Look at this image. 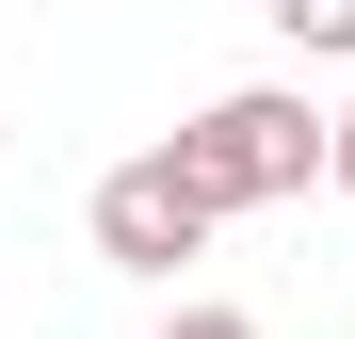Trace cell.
<instances>
[{
  "mask_svg": "<svg viewBox=\"0 0 355 339\" xmlns=\"http://www.w3.org/2000/svg\"><path fill=\"white\" fill-rule=\"evenodd\" d=\"M178 162H194V194H210V210H275V194H307V178H323V113L291 97V81H226L194 130H178Z\"/></svg>",
  "mask_w": 355,
  "mask_h": 339,
  "instance_id": "1",
  "label": "cell"
},
{
  "mask_svg": "<svg viewBox=\"0 0 355 339\" xmlns=\"http://www.w3.org/2000/svg\"><path fill=\"white\" fill-rule=\"evenodd\" d=\"M210 226H226V210L194 194V162H178V146H146V162H113V178H97V259H113V275H178Z\"/></svg>",
  "mask_w": 355,
  "mask_h": 339,
  "instance_id": "2",
  "label": "cell"
},
{
  "mask_svg": "<svg viewBox=\"0 0 355 339\" xmlns=\"http://www.w3.org/2000/svg\"><path fill=\"white\" fill-rule=\"evenodd\" d=\"M259 17H275L291 49H323V65H355V0H259Z\"/></svg>",
  "mask_w": 355,
  "mask_h": 339,
  "instance_id": "3",
  "label": "cell"
},
{
  "mask_svg": "<svg viewBox=\"0 0 355 339\" xmlns=\"http://www.w3.org/2000/svg\"><path fill=\"white\" fill-rule=\"evenodd\" d=\"M162 339H259V323H243V307H178Z\"/></svg>",
  "mask_w": 355,
  "mask_h": 339,
  "instance_id": "4",
  "label": "cell"
},
{
  "mask_svg": "<svg viewBox=\"0 0 355 339\" xmlns=\"http://www.w3.org/2000/svg\"><path fill=\"white\" fill-rule=\"evenodd\" d=\"M323 178H339V194H355V113H323Z\"/></svg>",
  "mask_w": 355,
  "mask_h": 339,
  "instance_id": "5",
  "label": "cell"
}]
</instances>
